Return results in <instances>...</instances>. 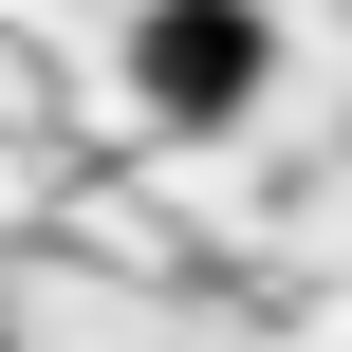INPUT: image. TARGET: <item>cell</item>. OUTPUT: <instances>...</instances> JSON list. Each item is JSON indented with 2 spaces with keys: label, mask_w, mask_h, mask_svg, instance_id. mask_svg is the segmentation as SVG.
Masks as SVG:
<instances>
[{
  "label": "cell",
  "mask_w": 352,
  "mask_h": 352,
  "mask_svg": "<svg viewBox=\"0 0 352 352\" xmlns=\"http://www.w3.org/2000/svg\"><path fill=\"white\" fill-rule=\"evenodd\" d=\"M260 74H278V19H260V0H148V19H130V93H148V130H241Z\"/></svg>",
  "instance_id": "1"
},
{
  "label": "cell",
  "mask_w": 352,
  "mask_h": 352,
  "mask_svg": "<svg viewBox=\"0 0 352 352\" xmlns=\"http://www.w3.org/2000/svg\"><path fill=\"white\" fill-rule=\"evenodd\" d=\"M0 352H19V334H0Z\"/></svg>",
  "instance_id": "2"
}]
</instances>
